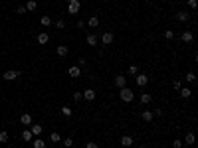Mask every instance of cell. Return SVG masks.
I'll use <instances>...</instances> for the list:
<instances>
[{"label": "cell", "mask_w": 198, "mask_h": 148, "mask_svg": "<svg viewBox=\"0 0 198 148\" xmlns=\"http://www.w3.org/2000/svg\"><path fill=\"white\" fill-rule=\"evenodd\" d=\"M119 99L123 101V103H131L135 99V93L129 87H123V89H119Z\"/></svg>", "instance_id": "cell-1"}, {"label": "cell", "mask_w": 198, "mask_h": 148, "mask_svg": "<svg viewBox=\"0 0 198 148\" xmlns=\"http://www.w3.org/2000/svg\"><path fill=\"white\" fill-rule=\"evenodd\" d=\"M18 77H20V71L18 69H10V71H6V73L2 75L4 81H14V79H18Z\"/></svg>", "instance_id": "cell-2"}, {"label": "cell", "mask_w": 198, "mask_h": 148, "mask_svg": "<svg viewBox=\"0 0 198 148\" xmlns=\"http://www.w3.org/2000/svg\"><path fill=\"white\" fill-rule=\"evenodd\" d=\"M69 4V6H67V12H69V14H77L79 12V8H81V4H79V0H71V2H67Z\"/></svg>", "instance_id": "cell-3"}, {"label": "cell", "mask_w": 198, "mask_h": 148, "mask_svg": "<svg viewBox=\"0 0 198 148\" xmlns=\"http://www.w3.org/2000/svg\"><path fill=\"white\" fill-rule=\"evenodd\" d=\"M113 40H115V36H113L111 32H105L103 36H101V44H105V45H109V44H113Z\"/></svg>", "instance_id": "cell-4"}, {"label": "cell", "mask_w": 198, "mask_h": 148, "mask_svg": "<svg viewBox=\"0 0 198 148\" xmlns=\"http://www.w3.org/2000/svg\"><path fill=\"white\" fill-rule=\"evenodd\" d=\"M67 73H69V77L77 79L79 75H81V67H79V65H71V67H69V71H67Z\"/></svg>", "instance_id": "cell-5"}, {"label": "cell", "mask_w": 198, "mask_h": 148, "mask_svg": "<svg viewBox=\"0 0 198 148\" xmlns=\"http://www.w3.org/2000/svg\"><path fill=\"white\" fill-rule=\"evenodd\" d=\"M115 85L119 89L127 87V77H125V75H115Z\"/></svg>", "instance_id": "cell-6"}, {"label": "cell", "mask_w": 198, "mask_h": 148, "mask_svg": "<svg viewBox=\"0 0 198 148\" xmlns=\"http://www.w3.org/2000/svg\"><path fill=\"white\" fill-rule=\"evenodd\" d=\"M135 81H137L139 87H147V83H149V77H147V75H143V73H139L137 77H135Z\"/></svg>", "instance_id": "cell-7"}, {"label": "cell", "mask_w": 198, "mask_h": 148, "mask_svg": "<svg viewBox=\"0 0 198 148\" xmlns=\"http://www.w3.org/2000/svg\"><path fill=\"white\" fill-rule=\"evenodd\" d=\"M30 130H32V134H34V136H40L44 128H42V125H38V122H32V125H30Z\"/></svg>", "instance_id": "cell-8"}, {"label": "cell", "mask_w": 198, "mask_h": 148, "mask_svg": "<svg viewBox=\"0 0 198 148\" xmlns=\"http://www.w3.org/2000/svg\"><path fill=\"white\" fill-rule=\"evenodd\" d=\"M81 95H83V99H85V101H93V99H95V95H97V93H95L93 89H85V91H83Z\"/></svg>", "instance_id": "cell-9"}, {"label": "cell", "mask_w": 198, "mask_h": 148, "mask_svg": "<svg viewBox=\"0 0 198 148\" xmlns=\"http://www.w3.org/2000/svg\"><path fill=\"white\" fill-rule=\"evenodd\" d=\"M67 52H69V49H67V45H64V44H60V45L56 48V53H58L60 57H65V56H67Z\"/></svg>", "instance_id": "cell-10"}, {"label": "cell", "mask_w": 198, "mask_h": 148, "mask_svg": "<svg viewBox=\"0 0 198 148\" xmlns=\"http://www.w3.org/2000/svg\"><path fill=\"white\" fill-rule=\"evenodd\" d=\"M20 122H22L24 126H30L32 122H34V121H32V115H28V113H24V115L20 117Z\"/></svg>", "instance_id": "cell-11"}, {"label": "cell", "mask_w": 198, "mask_h": 148, "mask_svg": "<svg viewBox=\"0 0 198 148\" xmlns=\"http://www.w3.org/2000/svg\"><path fill=\"white\" fill-rule=\"evenodd\" d=\"M36 40H38V44L46 45V44H48V42H50V36H48V34H46V32H42V34H38V38H36Z\"/></svg>", "instance_id": "cell-12"}, {"label": "cell", "mask_w": 198, "mask_h": 148, "mask_svg": "<svg viewBox=\"0 0 198 148\" xmlns=\"http://www.w3.org/2000/svg\"><path fill=\"white\" fill-rule=\"evenodd\" d=\"M178 93H180V97H182V99H188V97L192 95V89H188V87H180Z\"/></svg>", "instance_id": "cell-13"}, {"label": "cell", "mask_w": 198, "mask_h": 148, "mask_svg": "<svg viewBox=\"0 0 198 148\" xmlns=\"http://www.w3.org/2000/svg\"><path fill=\"white\" fill-rule=\"evenodd\" d=\"M176 18H178L180 22H188V18H190V12L182 10V12H178V14H176Z\"/></svg>", "instance_id": "cell-14"}, {"label": "cell", "mask_w": 198, "mask_h": 148, "mask_svg": "<svg viewBox=\"0 0 198 148\" xmlns=\"http://www.w3.org/2000/svg\"><path fill=\"white\" fill-rule=\"evenodd\" d=\"M180 40H182L184 44H190V42L194 40V36H192V32H184L182 36H180Z\"/></svg>", "instance_id": "cell-15"}, {"label": "cell", "mask_w": 198, "mask_h": 148, "mask_svg": "<svg viewBox=\"0 0 198 148\" xmlns=\"http://www.w3.org/2000/svg\"><path fill=\"white\" fill-rule=\"evenodd\" d=\"M121 144L123 146H133V136H129V134L121 136Z\"/></svg>", "instance_id": "cell-16"}, {"label": "cell", "mask_w": 198, "mask_h": 148, "mask_svg": "<svg viewBox=\"0 0 198 148\" xmlns=\"http://www.w3.org/2000/svg\"><path fill=\"white\" fill-rule=\"evenodd\" d=\"M22 140H26V142L34 140V134H32V130H30V128H26V130L22 132Z\"/></svg>", "instance_id": "cell-17"}, {"label": "cell", "mask_w": 198, "mask_h": 148, "mask_svg": "<svg viewBox=\"0 0 198 148\" xmlns=\"http://www.w3.org/2000/svg\"><path fill=\"white\" fill-rule=\"evenodd\" d=\"M32 146H34V148H46L44 138H34V140H32Z\"/></svg>", "instance_id": "cell-18"}, {"label": "cell", "mask_w": 198, "mask_h": 148, "mask_svg": "<svg viewBox=\"0 0 198 148\" xmlns=\"http://www.w3.org/2000/svg\"><path fill=\"white\" fill-rule=\"evenodd\" d=\"M141 118H143L145 122H151L155 117H153V113H151V111H143V113H141Z\"/></svg>", "instance_id": "cell-19"}, {"label": "cell", "mask_w": 198, "mask_h": 148, "mask_svg": "<svg viewBox=\"0 0 198 148\" xmlns=\"http://www.w3.org/2000/svg\"><path fill=\"white\" fill-rule=\"evenodd\" d=\"M40 24H42V26H44V28H48V26H52V18H50V16H42V18H40Z\"/></svg>", "instance_id": "cell-20"}, {"label": "cell", "mask_w": 198, "mask_h": 148, "mask_svg": "<svg viewBox=\"0 0 198 148\" xmlns=\"http://www.w3.org/2000/svg\"><path fill=\"white\" fill-rule=\"evenodd\" d=\"M87 26H89V28H97L99 26V18H97V16H91V18L87 20Z\"/></svg>", "instance_id": "cell-21"}, {"label": "cell", "mask_w": 198, "mask_h": 148, "mask_svg": "<svg viewBox=\"0 0 198 148\" xmlns=\"http://www.w3.org/2000/svg\"><path fill=\"white\" fill-rule=\"evenodd\" d=\"M87 44L93 48V45H97V36L95 34H87Z\"/></svg>", "instance_id": "cell-22"}, {"label": "cell", "mask_w": 198, "mask_h": 148, "mask_svg": "<svg viewBox=\"0 0 198 148\" xmlns=\"http://www.w3.org/2000/svg\"><path fill=\"white\" fill-rule=\"evenodd\" d=\"M194 140H196L194 132H186V136H184V142H186V144H194Z\"/></svg>", "instance_id": "cell-23"}, {"label": "cell", "mask_w": 198, "mask_h": 148, "mask_svg": "<svg viewBox=\"0 0 198 148\" xmlns=\"http://www.w3.org/2000/svg\"><path fill=\"white\" fill-rule=\"evenodd\" d=\"M151 101H153V97H151L149 93H143V95H141V103H143V105H149Z\"/></svg>", "instance_id": "cell-24"}, {"label": "cell", "mask_w": 198, "mask_h": 148, "mask_svg": "<svg viewBox=\"0 0 198 148\" xmlns=\"http://www.w3.org/2000/svg\"><path fill=\"white\" fill-rule=\"evenodd\" d=\"M62 140V136H60V134H58V132H52V134H50V142H54V144H58V142H60Z\"/></svg>", "instance_id": "cell-25"}, {"label": "cell", "mask_w": 198, "mask_h": 148, "mask_svg": "<svg viewBox=\"0 0 198 148\" xmlns=\"http://www.w3.org/2000/svg\"><path fill=\"white\" fill-rule=\"evenodd\" d=\"M36 8H38V2H36V0H28L26 10H36Z\"/></svg>", "instance_id": "cell-26"}, {"label": "cell", "mask_w": 198, "mask_h": 148, "mask_svg": "<svg viewBox=\"0 0 198 148\" xmlns=\"http://www.w3.org/2000/svg\"><path fill=\"white\" fill-rule=\"evenodd\" d=\"M0 142H2V144H6V142H8V132H6V130L0 132Z\"/></svg>", "instance_id": "cell-27"}, {"label": "cell", "mask_w": 198, "mask_h": 148, "mask_svg": "<svg viewBox=\"0 0 198 148\" xmlns=\"http://www.w3.org/2000/svg\"><path fill=\"white\" fill-rule=\"evenodd\" d=\"M62 115H65V117H71V115H73V111H71L69 107H62Z\"/></svg>", "instance_id": "cell-28"}, {"label": "cell", "mask_w": 198, "mask_h": 148, "mask_svg": "<svg viewBox=\"0 0 198 148\" xmlns=\"http://www.w3.org/2000/svg\"><path fill=\"white\" fill-rule=\"evenodd\" d=\"M56 28L64 30V28H65V20H62V18H60V20H56Z\"/></svg>", "instance_id": "cell-29"}, {"label": "cell", "mask_w": 198, "mask_h": 148, "mask_svg": "<svg viewBox=\"0 0 198 148\" xmlns=\"http://www.w3.org/2000/svg\"><path fill=\"white\" fill-rule=\"evenodd\" d=\"M81 99H83V95H81L79 91H75V93H73V101H75V103H79Z\"/></svg>", "instance_id": "cell-30"}, {"label": "cell", "mask_w": 198, "mask_h": 148, "mask_svg": "<svg viewBox=\"0 0 198 148\" xmlns=\"http://www.w3.org/2000/svg\"><path fill=\"white\" fill-rule=\"evenodd\" d=\"M186 81H190V83H194V81H196V75L192 73V71H190V73H186Z\"/></svg>", "instance_id": "cell-31"}, {"label": "cell", "mask_w": 198, "mask_h": 148, "mask_svg": "<svg viewBox=\"0 0 198 148\" xmlns=\"http://www.w3.org/2000/svg\"><path fill=\"white\" fill-rule=\"evenodd\" d=\"M26 6H18V8H16V14H20V16H22V14H26Z\"/></svg>", "instance_id": "cell-32"}, {"label": "cell", "mask_w": 198, "mask_h": 148, "mask_svg": "<svg viewBox=\"0 0 198 148\" xmlns=\"http://www.w3.org/2000/svg\"><path fill=\"white\" fill-rule=\"evenodd\" d=\"M165 38H166V40H172V38H174V32H172V30H166V32H165Z\"/></svg>", "instance_id": "cell-33"}, {"label": "cell", "mask_w": 198, "mask_h": 148, "mask_svg": "<svg viewBox=\"0 0 198 148\" xmlns=\"http://www.w3.org/2000/svg\"><path fill=\"white\" fill-rule=\"evenodd\" d=\"M129 73H131V75H137L139 73V67L137 65H131V67H129Z\"/></svg>", "instance_id": "cell-34"}, {"label": "cell", "mask_w": 198, "mask_h": 148, "mask_svg": "<svg viewBox=\"0 0 198 148\" xmlns=\"http://www.w3.org/2000/svg\"><path fill=\"white\" fill-rule=\"evenodd\" d=\"M85 63H87V59H85V57H77V65H79V67H83Z\"/></svg>", "instance_id": "cell-35"}, {"label": "cell", "mask_w": 198, "mask_h": 148, "mask_svg": "<svg viewBox=\"0 0 198 148\" xmlns=\"http://www.w3.org/2000/svg\"><path fill=\"white\" fill-rule=\"evenodd\" d=\"M64 146H67V148L73 146V140H71V138H64Z\"/></svg>", "instance_id": "cell-36"}, {"label": "cell", "mask_w": 198, "mask_h": 148, "mask_svg": "<svg viewBox=\"0 0 198 148\" xmlns=\"http://www.w3.org/2000/svg\"><path fill=\"white\" fill-rule=\"evenodd\" d=\"M85 148H99V146H97V142L89 140V142H87V144H85Z\"/></svg>", "instance_id": "cell-37"}, {"label": "cell", "mask_w": 198, "mask_h": 148, "mask_svg": "<svg viewBox=\"0 0 198 148\" xmlns=\"http://www.w3.org/2000/svg\"><path fill=\"white\" fill-rule=\"evenodd\" d=\"M172 146H174V148H182V140H174V142H172Z\"/></svg>", "instance_id": "cell-38"}, {"label": "cell", "mask_w": 198, "mask_h": 148, "mask_svg": "<svg viewBox=\"0 0 198 148\" xmlns=\"http://www.w3.org/2000/svg\"><path fill=\"white\" fill-rule=\"evenodd\" d=\"M163 115V109H155V113H153V117H161Z\"/></svg>", "instance_id": "cell-39"}, {"label": "cell", "mask_w": 198, "mask_h": 148, "mask_svg": "<svg viewBox=\"0 0 198 148\" xmlns=\"http://www.w3.org/2000/svg\"><path fill=\"white\" fill-rule=\"evenodd\" d=\"M188 6H190L192 10H194V8H196V0H188Z\"/></svg>", "instance_id": "cell-40"}, {"label": "cell", "mask_w": 198, "mask_h": 148, "mask_svg": "<svg viewBox=\"0 0 198 148\" xmlns=\"http://www.w3.org/2000/svg\"><path fill=\"white\" fill-rule=\"evenodd\" d=\"M172 87H174L176 91H178V89H180V81H174V83H172Z\"/></svg>", "instance_id": "cell-41"}, {"label": "cell", "mask_w": 198, "mask_h": 148, "mask_svg": "<svg viewBox=\"0 0 198 148\" xmlns=\"http://www.w3.org/2000/svg\"><path fill=\"white\" fill-rule=\"evenodd\" d=\"M67 2H71V0H67Z\"/></svg>", "instance_id": "cell-42"}, {"label": "cell", "mask_w": 198, "mask_h": 148, "mask_svg": "<svg viewBox=\"0 0 198 148\" xmlns=\"http://www.w3.org/2000/svg\"><path fill=\"white\" fill-rule=\"evenodd\" d=\"M8 148H12V146H8Z\"/></svg>", "instance_id": "cell-43"}]
</instances>
